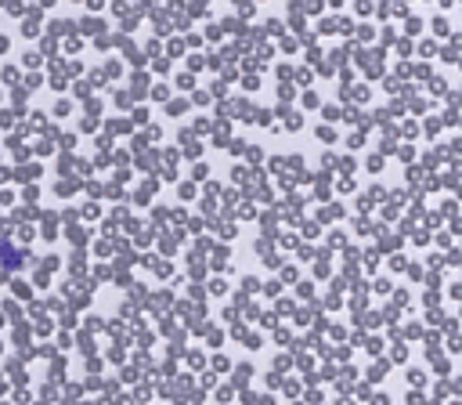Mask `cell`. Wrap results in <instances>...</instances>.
Listing matches in <instances>:
<instances>
[{"instance_id":"6da1fadb","label":"cell","mask_w":462,"mask_h":405,"mask_svg":"<svg viewBox=\"0 0 462 405\" xmlns=\"http://www.w3.org/2000/svg\"><path fill=\"white\" fill-rule=\"evenodd\" d=\"M18 76H22V72H18L15 65H4V72H0V80H4V84H18Z\"/></svg>"},{"instance_id":"8992f818","label":"cell","mask_w":462,"mask_h":405,"mask_svg":"<svg viewBox=\"0 0 462 405\" xmlns=\"http://www.w3.org/2000/svg\"><path fill=\"white\" fill-rule=\"evenodd\" d=\"M4 315H11V318L18 322V315H22V308H18L15 300H4Z\"/></svg>"},{"instance_id":"7c38bea8","label":"cell","mask_w":462,"mask_h":405,"mask_svg":"<svg viewBox=\"0 0 462 405\" xmlns=\"http://www.w3.org/2000/svg\"><path fill=\"white\" fill-rule=\"evenodd\" d=\"M8 47H11V40H8L4 33H0V51H8Z\"/></svg>"},{"instance_id":"3957f363","label":"cell","mask_w":462,"mask_h":405,"mask_svg":"<svg viewBox=\"0 0 462 405\" xmlns=\"http://www.w3.org/2000/svg\"><path fill=\"white\" fill-rule=\"evenodd\" d=\"M36 174H40V167H22V170H15L18 181H29V178H36Z\"/></svg>"},{"instance_id":"2e32d148","label":"cell","mask_w":462,"mask_h":405,"mask_svg":"<svg viewBox=\"0 0 462 405\" xmlns=\"http://www.w3.org/2000/svg\"><path fill=\"white\" fill-rule=\"evenodd\" d=\"M0 405H8V401H0Z\"/></svg>"},{"instance_id":"52a82bcc","label":"cell","mask_w":462,"mask_h":405,"mask_svg":"<svg viewBox=\"0 0 462 405\" xmlns=\"http://www.w3.org/2000/svg\"><path fill=\"white\" fill-rule=\"evenodd\" d=\"M22 65H25V69H29V65H40V55H36V51H25V55H22Z\"/></svg>"},{"instance_id":"277c9868","label":"cell","mask_w":462,"mask_h":405,"mask_svg":"<svg viewBox=\"0 0 462 405\" xmlns=\"http://www.w3.org/2000/svg\"><path fill=\"white\" fill-rule=\"evenodd\" d=\"M11 290H15V297H29V282L15 279V282H11Z\"/></svg>"},{"instance_id":"4fadbf2b","label":"cell","mask_w":462,"mask_h":405,"mask_svg":"<svg viewBox=\"0 0 462 405\" xmlns=\"http://www.w3.org/2000/svg\"><path fill=\"white\" fill-rule=\"evenodd\" d=\"M0 326H4V311H0Z\"/></svg>"},{"instance_id":"9a60e30c","label":"cell","mask_w":462,"mask_h":405,"mask_svg":"<svg viewBox=\"0 0 462 405\" xmlns=\"http://www.w3.org/2000/svg\"><path fill=\"white\" fill-rule=\"evenodd\" d=\"M0 355H4V344H0Z\"/></svg>"},{"instance_id":"30bf717a","label":"cell","mask_w":462,"mask_h":405,"mask_svg":"<svg viewBox=\"0 0 462 405\" xmlns=\"http://www.w3.org/2000/svg\"><path fill=\"white\" fill-rule=\"evenodd\" d=\"M8 11H11V15H25V8L18 4V0H11V4H8Z\"/></svg>"},{"instance_id":"5b68a950","label":"cell","mask_w":462,"mask_h":405,"mask_svg":"<svg viewBox=\"0 0 462 405\" xmlns=\"http://www.w3.org/2000/svg\"><path fill=\"white\" fill-rule=\"evenodd\" d=\"M0 127H15V112L11 109H0Z\"/></svg>"},{"instance_id":"7a4b0ae2","label":"cell","mask_w":462,"mask_h":405,"mask_svg":"<svg viewBox=\"0 0 462 405\" xmlns=\"http://www.w3.org/2000/svg\"><path fill=\"white\" fill-rule=\"evenodd\" d=\"M22 33H25V36H36V33H40V18H25V22H22Z\"/></svg>"},{"instance_id":"5bb4252c","label":"cell","mask_w":462,"mask_h":405,"mask_svg":"<svg viewBox=\"0 0 462 405\" xmlns=\"http://www.w3.org/2000/svg\"><path fill=\"white\" fill-rule=\"evenodd\" d=\"M33 405H47V401H33Z\"/></svg>"},{"instance_id":"8fae6325","label":"cell","mask_w":462,"mask_h":405,"mask_svg":"<svg viewBox=\"0 0 462 405\" xmlns=\"http://www.w3.org/2000/svg\"><path fill=\"white\" fill-rule=\"evenodd\" d=\"M0 202L8 207V202H15V195H11V192H0Z\"/></svg>"},{"instance_id":"9c48e42d","label":"cell","mask_w":462,"mask_h":405,"mask_svg":"<svg viewBox=\"0 0 462 405\" xmlns=\"http://www.w3.org/2000/svg\"><path fill=\"white\" fill-rule=\"evenodd\" d=\"M36 84H40V76H29V72H25V87H22V91H33Z\"/></svg>"},{"instance_id":"ba28073f","label":"cell","mask_w":462,"mask_h":405,"mask_svg":"<svg viewBox=\"0 0 462 405\" xmlns=\"http://www.w3.org/2000/svg\"><path fill=\"white\" fill-rule=\"evenodd\" d=\"M11 401H15V405H25V401H29V391H25V387H18V391L11 394Z\"/></svg>"}]
</instances>
